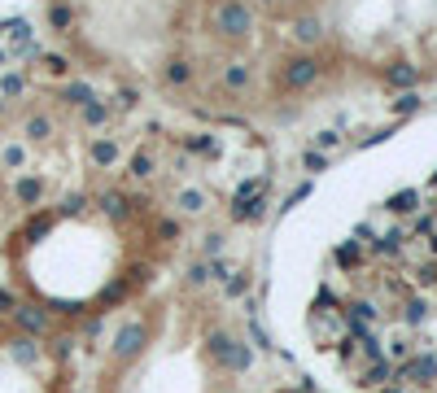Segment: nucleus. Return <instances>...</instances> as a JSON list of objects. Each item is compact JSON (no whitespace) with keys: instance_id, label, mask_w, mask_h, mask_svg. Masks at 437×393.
Segmentation results:
<instances>
[{"instance_id":"nucleus-5","label":"nucleus","mask_w":437,"mask_h":393,"mask_svg":"<svg viewBox=\"0 0 437 393\" xmlns=\"http://www.w3.org/2000/svg\"><path fill=\"white\" fill-rule=\"evenodd\" d=\"M407 376L420 380V385H433V380H437V359H429V354L411 359V363H407Z\"/></svg>"},{"instance_id":"nucleus-12","label":"nucleus","mask_w":437,"mask_h":393,"mask_svg":"<svg viewBox=\"0 0 437 393\" xmlns=\"http://www.w3.org/2000/svg\"><path fill=\"white\" fill-rule=\"evenodd\" d=\"M84 118H88L92 127H101L105 118H110V105H105V101H92V105H84Z\"/></svg>"},{"instance_id":"nucleus-24","label":"nucleus","mask_w":437,"mask_h":393,"mask_svg":"<svg viewBox=\"0 0 437 393\" xmlns=\"http://www.w3.org/2000/svg\"><path fill=\"white\" fill-rule=\"evenodd\" d=\"M0 162H5V166H22V149H18V145H9L5 153H0Z\"/></svg>"},{"instance_id":"nucleus-4","label":"nucleus","mask_w":437,"mask_h":393,"mask_svg":"<svg viewBox=\"0 0 437 393\" xmlns=\"http://www.w3.org/2000/svg\"><path fill=\"white\" fill-rule=\"evenodd\" d=\"M140 345H145V328H140V324H127L123 332H118V341H114V354H118V359H132Z\"/></svg>"},{"instance_id":"nucleus-20","label":"nucleus","mask_w":437,"mask_h":393,"mask_svg":"<svg viewBox=\"0 0 437 393\" xmlns=\"http://www.w3.org/2000/svg\"><path fill=\"white\" fill-rule=\"evenodd\" d=\"M298 35H302L306 44H311V40H320V22H315V18H302V22H298Z\"/></svg>"},{"instance_id":"nucleus-11","label":"nucleus","mask_w":437,"mask_h":393,"mask_svg":"<svg viewBox=\"0 0 437 393\" xmlns=\"http://www.w3.org/2000/svg\"><path fill=\"white\" fill-rule=\"evenodd\" d=\"M223 83H228V88H245V83H250V70H245L241 62H232L228 70H223Z\"/></svg>"},{"instance_id":"nucleus-15","label":"nucleus","mask_w":437,"mask_h":393,"mask_svg":"<svg viewBox=\"0 0 437 393\" xmlns=\"http://www.w3.org/2000/svg\"><path fill=\"white\" fill-rule=\"evenodd\" d=\"M206 206V197L202 193H193V188H188V193H180V210H188V214H197Z\"/></svg>"},{"instance_id":"nucleus-31","label":"nucleus","mask_w":437,"mask_h":393,"mask_svg":"<svg viewBox=\"0 0 437 393\" xmlns=\"http://www.w3.org/2000/svg\"><path fill=\"white\" fill-rule=\"evenodd\" d=\"M0 306H5V311H14V297H9L5 289H0Z\"/></svg>"},{"instance_id":"nucleus-17","label":"nucleus","mask_w":437,"mask_h":393,"mask_svg":"<svg viewBox=\"0 0 437 393\" xmlns=\"http://www.w3.org/2000/svg\"><path fill=\"white\" fill-rule=\"evenodd\" d=\"M18 324L27 328V332H40L44 328V315L40 311H18Z\"/></svg>"},{"instance_id":"nucleus-6","label":"nucleus","mask_w":437,"mask_h":393,"mask_svg":"<svg viewBox=\"0 0 437 393\" xmlns=\"http://www.w3.org/2000/svg\"><path fill=\"white\" fill-rule=\"evenodd\" d=\"M416 79H420V70H416V66H403V62L385 70V83H389V88H411Z\"/></svg>"},{"instance_id":"nucleus-25","label":"nucleus","mask_w":437,"mask_h":393,"mask_svg":"<svg viewBox=\"0 0 437 393\" xmlns=\"http://www.w3.org/2000/svg\"><path fill=\"white\" fill-rule=\"evenodd\" d=\"M324 166H328V158H324V153H306V171H324Z\"/></svg>"},{"instance_id":"nucleus-28","label":"nucleus","mask_w":437,"mask_h":393,"mask_svg":"<svg viewBox=\"0 0 437 393\" xmlns=\"http://www.w3.org/2000/svg\"><path fill=\"white\" fill-rule=\"evenodd\" d=\"M337 258H341V262H354V258H359V245H354V241H350V245H341V249H337Z\"/></svg>"},{"instance_id":"nucleus-9","label":"nucleus","mask_w":437,"mask_h":393,"mask_svg":"<svg viewBox=\"0 0 437 393\" xmlns=\"http://www.w3.org/2000/svg\"><path fill=\"white\" fill-rule=\"evenodd\" d=\"M101 210L110 214V219H127V197H118V193H105V197H101Z\"/></svg>"},{"instance_id":"nucleus-7","label":"nucleus","mask_w":437,"mask_h":393,"mask_svg":"<svg viewBox=\"0 0 437 393\" xmlns=\"http://www.w3.org/2000/svg\"><path fill=\"white\" fill-rule=\"evenodd\" d=\"M62 97H66L70 105H92V101H97L88 83H66V92H62Z\"/></svg>"},{"instance_id":"nucleus-8","label":"nucleus","mask_w":437,"mask_h":393,"mask_svg":"<svg viewBox=\"0 0 437 393\" xmlns=\"http://www.w3.org/2000/svg\"><path fill=\"white\" fill-rule=\"evenodd\" d=\"M118 158V145H114V140H97V145H92V162H97V166H110Z\"/></svg>"},{"instance_id":"nucleus-19","label":"nucleus","mask_w":437,"mask_h":393,"mask_svg":"<svg viewBox=\"0 0 437 393\" xmlns=\"http://www.w3.org/2000/svg\"><path fill=\"white\" fill-rule=\"evenodd\" d=\"M411 110H420V97L416 92H403V97L394 101V114H411Z\"/></svg>"},{"instance_id":"nucleus-33","label":"nucleus","mask_w":437,"mask_h":393,"mask_svg":"<svg viewBox=\"0 0 437 393\" xmlns=\"http://www.w3.org/2000/svg\"><path fill=\"white\" fill-rule=\"evenodd\" d=\"M258 5H271V0H258Z\"/></svg>"},{"instance_id":"nucleus-30","label":"nucleus","mask_w":437,"mask_h":393,"mask_svg":"<svg viewBox=\"0 0 437 393\" xmlns=\"http://www.w3.org/2000/svg\"><path fill=\"white\" fill-rule=\"evenodd\" d=\"M49 70H57V75H66L70 66H66V57H49Z\"/></svg>"},{"instance_id":"nucleus-13","label":"nucleus","mask_w":437,"mask_h":393,"mask_svg":"<svg viewBox=\"0 0 437 393\" xmlns=\"http://www.w3.org/2000/svg\"><path fill=\"white\" fill-rule=\"evenodd\" d=\"M49 131H53L49 118H31V123H27V136L31 140H49Z\"/></svg>"},{"instance_id":"nucleus-26","label":"nucleus","mask_w":437,"mask_h":393,"mask_svg":"<svg viewBox=\"0 0 437 393\" xmlns=\"http://www.w3.org/2000/svg\"><path fill=\"white\" fill-rule=\"evenodd\" d=\"M245 289H250V276H245V280H241V276H236V280H228V297H241Z\"/></svg>"},{"instance_id":"nucleus-1","label":"nucleus","mask_w":437,"mask_h":393,"mask_svg":"<svg viewBox=\"0 0 437 393\" xmlns=\"http://www.w3.org/2000/svg\"><path fill=\"white\" fill-rule=\"evenodd\" d=\"M250 9H245V0H223V5L215 9V31L228 35V40H241L245 31H250Z\"/></svg>"},{"instance_id":"nucleus-10","label":"nucleus","mask_w":437,"mask_h":393,"mask_svg":"<svg viewBox=\"0 0 437 393\" xmlns=\"http://www.w3.org/2000/svg\"><path fill=\"white\" fill-rule=\"evenodd\" d=\"M40 197H44V184H40V180H22V184H18V201H27V206H35Z\"/></svg>"},{"instance_id":"nucleus-22","label":"nucleus","mask_w":437,"mask_h":393,"mask_svg":"<svg viewBox=\"0 0 437 393\" xmlns=\"http://www.w3.org/2000/svg\"><path fill=\"white\" fill-rule=\"evenodd\" d=\"M53 27H57V31H66V27H70V9H66V5H57V9H53Z\"/></svg>"},{"instance_id":"nucleus-2","label":"nucleus","mask_w":437,"mask_h":393,"mask_svg":"<svg viewBox=\"0 0 437 393\" xmlns=\"http://www.w3.org/2000/svg\"><path fill=\"white\" fill-rule=\"evenodd\" d=\"M210 359L223 363V367H232V372H245V367L254 363V354L245 350V345H236L228 332H210Z\"/></svg>"},{"instance_id":"nucleus-3","label":"nucleus","mask_w":437,"mask_h":393,"mask_svg":"<svg viewBox=\"0 0 437 393\" xmlns=\"http://www.w3.org/2000/svg\"><path fill=\"white\" fill-rule=\"evenodd\" d=\"M315 79H320V62H315V57H293V62H285V83L289 88H311Z\"/></svg>"},{"instance_id":"nucleus-21","label":"nucleus","mask_w":437,"mask_h":393,"mask_svg":"<svg viewBox=\"0 0 437 393\" xmlns=\"http://www.w3.org/2000/svg\"><path fill=\"white\" fill-rule=\"evenodd\" d=\"M337 131H320V136H315V145H320V149H315V153H324V149H337Z\"/></svg>"},{"instance_id":"nucleus-29","label":"nucleus","mask_w":437,"mask_h":393,"mask_svg":"<svg viewBox=\"0 0 437 393\" xmlns=\"http://www.w3.org/2000/svg\"><path fill=\"white\" fill-rule=\"evenodd\" d=\"M206 271H210V280H223V276H228V262H219V258H215Z\"/></svg>"},{"instance_id":"nucleus-16","label":"nucleus","mask_w":437,"mask_h":393,"mask_svg":"<svg viewBox=\"0 0 437 393\" xmlns=\"http://www.w3.org/2000/svg\"><path fill=\"white\" fill-rule=\"evenodd\" d=\"M132 175H136V180L153 175V158H149V153H136V158H132Z\"/></svg>"},{"instance_id":"nucleus-14","label":"nucleus","mask_w":437,"mask_h":393,"mask_svg":"<svg viewBox=\"0 0 437 393\" xmlns=\"http://www.w3.org/2000/svg\"><path fill=\"white\" fill-rule=\"evenodd\" d=\"M389 376H394V367H389V363H376V367H368V380H363V385H385Z\"/></svg>"},{"instance_id":"nucleus-27","label":"nucleus","mask_w":437,"mask_h":393,"mask_svg":"<svg viewBox=\"0 0 437 393\" xmlns=\"http://www.w3.org/2000/svg\"><path fill=\"white\" fill-rule=\"evenodd\" d=\"M219 249H223V236H206V258H219Z\"/></svg>"},{"instance_id":"nucleus-18","label":"nucleus","mask_w":437,"mask_h":393,"mask_svg":"<svg viewBox=\"0 0 437 393\" xmlns=\"http://www.w3.org/2000/svg\"><path fill=\"white\" fill-rule=\"evenodd\" d=\"M188 75H193L188 62H171V66H167V83H188Z\"/></svg>"},{"instance_id":"nucleus-23","label":"nucleus","mask_w":437,"mask_h":393,"mask_svg":"<svg viewBox=\"0 0 437 393\" xmlns=\"http://www.w3.org/2000/svg\"><path fill=\"white\" fill-rule=\"evenodd\" d=\"M411 201H416V193H403V197H394V201H389V210H394V214H403V210H411Z\"/></svg>"},{"instance_id":"nucleus-32","label":"nucleus","mask_w":437,"mask_h":393,"mask_svg":"<svg viewBox=\"0 0 437 393\" xmlns=\"http://www.w3.org/2000/svg\"><path fill=\"white\" fill-rule=\"evenodd\" d=\"M381 393H398V389H381Z\"/></svg>"}]
</instances>
